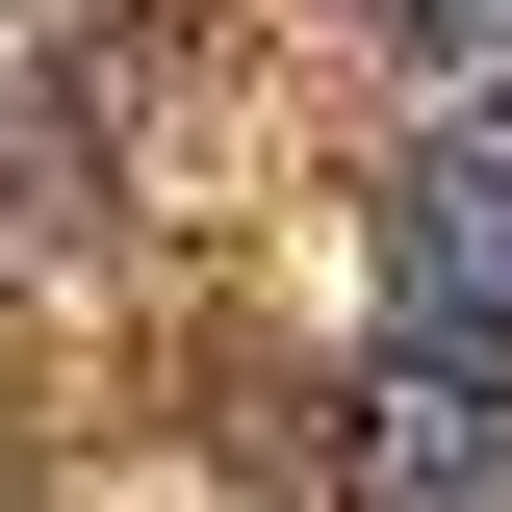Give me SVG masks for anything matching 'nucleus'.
<instances>
[{
    "instance_id": "1",
    "label": "nucleus",
    "mask_w": 512,
    "mask_h": 512,
    "mask_svg": "<svg viewBox=\"0 0 512 512\" xmlns=\"http://www.w3.org/2000/svg\"><path fill=\"white\" fill-rule=\"evenodd\" d=\"M308 461H333V512H512V333H436V308H410L308 410Z\"/></svg>"
},
{
    "instance_id": "2",
    "label": "nucleus",
    "mask_w": 512,
    "mask_h": 512,
    "mask_svg": "<svg viewBox=\"0 0 512 512\" xmlns=\"http://www.w3.org/2000/svg\"><path fill=\"white\" fill-rule=\"evenodd\" d=\"M384 256H410V308H436V333H512V77L436 103L410 154H384Z\"/></svg>"
}]
</instances>
